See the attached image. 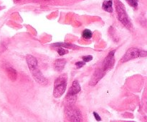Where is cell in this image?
Instances as JSON below:
<instances>
[{"label":"cell","instance_id":"d6986e66","mask_svg":"<svg viewBox=\"0 0 147 122\" xmlns=\"http://www.w3.org/2000/svg\"><path fill=\"white\" fill-rule=\"evenodd\" d=\"M93 113V116H94L95 119H96V121H101V118H100V116H99L98 113L97 112L94 111Z\"/></svg>","mask_w":147,"mask_h":122},{"label":"cell","instance_id":"ac0fdd59","mask_svg":"<svg viewBox=\"0 0 147 122\" xmlns=\"http://www.w3.org/2000/svg\"><path fill=\"white\" fill-rule=\"evenodd\" d=\"M86 63L84 61H78L77 63H76V66L77 68H81L82 67H83V65H85Z\"/></svg>","mask_w":147,"mask_h":122},{"label":"cell","instance_id":"6da1fadb","mask_svg":"<svg viewBox=\"0 0 147 122\" xmlns=\"http://www.w3.org/2000/svg\"><path fill=\"white\" fill-rule=\"evenodd\" d=\"M115 7H116V11L118 14V18H119V21L126 26V27L130 29L132 27V24L131 22V20L129 19V16H128L127 13H126V8H125L124 5L123 3L119 0H115L114 1Z\"/></svg>","mask_w":147,"mask_h":122},{"label":"cell","instance_id":"3957f363","mask_svg":"<svg viewBox=\"0 0 147 122\" xmlns=\"http://www.w3.org/2000/svg\"><path fill=\"white\" fill-rule=\"evenodd\" d=\"M147 55L146 50H140V49L135 48V47H132V48L129 49L126 51V54L122 57L121 59V63H126V62L129 61L133 59L138 58V57H146Z\"/></svg>","mask_w":147,"mask_h":122},{"label":"cell","instance_id":"8fae6325","mask_svg":"<svg viewBox=\"0 0 147 122\" xmlns=\"http://www.w3.org/2000/svg\"><path fill=\"white\" fill-rule=\"evenodd\" d=\"M102 8L107 12H113V1L112 0L104 1L102 5Z\"/></svg>","mask_w":147,"mask_h":122},{"label":"cell","instance_id":"2e32d148","mask_svg":"<svg viewBox=\"0 0 147 122\" xmlns=\"http://www.w3.org/2000/svg\"><path fill=\"white\" fill-rule=\"evenodd\" d=\"M57 53H58L59 55H64L68 53V50H65L62 47H60L58 49H57Z\"/></svg>","mask_w":147,"mask_h":122},{"label":"cell","instance_id":"5b68a950","mask_svg":"<svg viewBox=\"0 0 147 122\" xmlns=\"http://www.w3.org/2000/svg\"><path fill=\"white\" fill-rule=\"evenodd\" d=\"M115 52H116V50L111 51L110 53L108 54V55L106 56V58L104 59V60H103L101 69L103 70V71L105 72V73H106V72H108L109 70H110L114 66Z\"/></svg>","mask_w":147,"mask_h":122},{"label":"cell","instance_id":"7c38bea8","mask_svg":"<svg viewBox=\"0 0 147 122\" xmlns=\"http://www.w3.org/2000/svg\"><path fill=\"white\" fill-rule=\"evenodd\" d=\"M7 72L11 80H16V78H17V72H16V70L14 68L11 67H8L7 68Z\"/></svg>","mask_w":147,"mask_h":122},{"label":"cell","instance_id":"9c48e42d","mask_svg":"<svg viewBox=\"0 0 147 122\" xmlns=\"http://www.w3.org/2000/svg\"><path fill=\"white\" fill-rule=\"evenodd\" d=\"M26 60H27V65H28L29 69H30V71L37 67V60L34 56L28 55L26 57Z\"/></svg>","mask_w":147,"mask_h":122},{"label":"cell","instance_id":"277c9868","mask_svg":"<svg viewBox=\"0 0 147 122\" xmlns=\"http://www.w3.org/2000/svg\"><path fill=\"white\" fill-rule=\"evenodd\" d=\"M65 114L68 120L71 121H82V114L78 109L73 106L67 107L65 109Z\"/></svg>","mask_w":147,"mask_h":122},{"label":"cell","instance_id":"52a82bcc","mask_svg":"<svg viewBox=\"0 0 147 122\" xmlns=\"http://www.w3.org/2000/svg\"><path fill=\"white\" fill-rule=\"evenodd\" d=\"M105 74H106V73L104 71H103L102 69H97L95 71L93 76H92L91 80L89 82V85H90V86H95V85L97 84L98 82L104 76Z\"/></svg>","mask_w":147,"mask_h":122},{"label":"cell","instance_id":"9a60e30c","mask_svg":"<svg viewBox=\"0 0 147 122\" xmlns=\"http://www.w3.org/2000/svg\"><path fill=\"white\" fill-rule=\"evenodd\" d=\"M128 4L134 8H137L138 7V0H126Z\"/></svg>","mask_w":147,"mask_h":122},{"label":"cell","instance_id":"5bb4252c","mask_svg":"<svg viewBox=\"0 0 147 122\" xmlns=\"http://www.w3.org/2000/svg\"><path fill=\"white\" fill-rule=\"evenodd\" d=\"M54 46L56 47H65V48H76V46L74 44H68V43H63V42H57L53 44Z\"/></svg>","mask_w":147,"mask_h":122},{"label":"cell","instance_id":"8992f818","mask_svg":"<svg viewBox=\"0 0 147 122\" xmlns=\"http://www.w3.org/2000/svg\"><path fill=\"white\" fill-rule=\"evenodd\" d=\"M81 90V88H80V84H79L78 81V80H74L72 84L71 87L69 89L68 92H67V98H73L74 96H76L79 92Z\"/></svg>","mask_w":147,"mask_h":122},{"label":"cell","instance_id":"7a4b0ae2","mask_svg":"<svg viewBox=\"0 0 147 122\" xmlns=\"http://www.w3.org/2000/svg\"><path fill=\"white\" fill-rule=\"evenodd\" d=\"M67 83V77L66 74L59 76L55 81L53 96L55 98H60L65 92Z\"/></svg>","mask_w":147,"mask_h":122},{"label":"cell","instance_id":"ba28073f","mask_svg":"<svg viewBox=\"0 0 147 122\" xmlns=\"http://www.w3.org/2000/svg\"><path fill=\"white\" fill-rule=\"evenodd\" d=\"M30 72H31L32 75L33 77H34V80H35L37 83L42 85L46 84V83H47V80H46L45 78L42 75L41 72L37 69V67H36V68L34 69V70H31Z\"/></svg>","mask_w":147,"mask_h":122},{"label":"cell","instance_id":"e0dca14e","mask_svg":"<svg viewBox=\"0 0 147 122\" xmlns=\"http://www.w3.org/2000/svg\"><path fill=\"white\" fill-rule=\"evenodd\" d=\"M93 60V56L92 55H86L83 57V61H84L85 63H88V62H90Z\"/></svg>","mask_w":147,"mask_h":122},{"label":"cell","instance_id":"30bf717a","mask_svg":"<svg viewBox=\"0 0 147 122\" xmlns=\"http://www.w3.org/2000/svg\"><path fill=\"white\" fill-rule=\"evenodd\" d=\"M66 63H67V60H66L65 59H57V60H56L54 63L55 69L57 71L61 72L62 70L64 69Z\"/></svg>","mask_w":147,"mask_h":122},{"label":"cell","instance_id":"4fadbf2b","mask_svg":"<svg viewBox=\"0 0 147 122\" xmlns=\"http://www.w3.org/2000/svg\"><path fill=\"white\" fill-rule=\"evenodd\" d=\"M92 36H93V33L88 29H86L82 32V37L86 40H90V39H91Z\"/></svg>","mask_w":147,"mask_h":122}]
</instances>
